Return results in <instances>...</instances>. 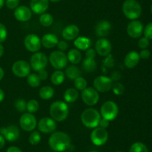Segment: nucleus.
<instances>
[{
	"instance_id": "nucleus-15",
	"label": "nucleus",
	"mask_w": 152,
	"mask_h": 152,
	"mask_svg": "<svg viewBox=\"0 0 152 152\" xmlns=\"http://www.w3.org/2000/svg\"><path fill=\"white\" fill-rule=\"evenodd\" d=\"M112 50V46L108 40L105 38H101L96 42L95 51L98 55L102 57H106L110 55Z\"/></svg>"
},
{
	"instance_id": "nucleus-25",
	"label": "nucleus",
	"mask_w": 152,
	"mask_h": 152,
	"mask_svg": "<svg viewBox=\"0 0 152 152\" xmlns=\"http://www.w3.org/2000/svg\"><path fill=\"white\" fill-rule=\"evenodd\" d=\"M67 58L72 64H78L82 61V54L78 49H72L68 52Z\"/></svg>"
},
{
	"instance_id": "nucleus-53",
	"label": "nucleus",
	"mask_w": 152,
	"mask_h": 152,
	"mask_svg": "<svg viewBox=\"0 0 152 152\" xmlns=\"http://www.w3.org/2000/svg\"><path fill=\"white\" fill-rule=\"evenodd\" d=\"M4 72L3 70V69L1 67H0V80H2V78L4 77Z\"/></svg>"
},
{
	"instance_id": "nucleus-12",
	"label": "nucleus",
	"mask_w": 152,
	"mask_h": 152,
	"mask_svg": "<svg viewBox=\"0 0 152 152\" xmlns=\"http://www.w3.org/2000/svg\"><path fill=\"white\" fill-rule=\"evenodd\" d=\"M19 125L25 131H33L37 125V121L33 113H25L19 119Z\"/></svg>"
},
{
	"instance_id": "nucleus-36",
	"label": "nucleus",
	"mask_w": 152,
	"mask_h": 152,
	"mask_svg": "<svg viewBox=\"0 0 152 152\" xmlns=\"http://www.w3.org/2000/svg\"><path fill=\"white\" fill-rule=\"evenodd\" d=\"M39 108V102L35 99H31L28 102H27V110L30 113H35L38 111Z\"/></svg>"
},
{
	"instance_id": "nucleus-60",
	"label": "nucleus",
	"mask_w": 152,
	"mask_h": 152,
	"mask_svg": "<svg viewBox=\"0 0 152 152\" xmlns=\"http://www.w3.org/2000/svg\"><path fill=\"white\" fill-rule=\"evenodd\" d=\"M151 1H152V0H151Z\"/></svg>"
},
{
	"instance_id": "nucleus-45",
	"label": "nucleus",
	"mask_w": 152,
	"mask_h": 152,
	"mask_svg": "<svg viewBox=\"0 0 152 152\" xmlns=\"http://www.w3.org/2000/svg\"><path fill=\"white\" fill-rule=\"evenodd\" d=\"M96 56V52L95 49L89 48L86 51V58H91V59H94Z\"/></svg>"
},
{
	"instance_id": "nucleus-13",
	"label": "nucleus",
	"mask_w": 152,
	"mask_h": 152,
	"mask_svg": "<svg viewBox=\"0 0 152 152\" xmlns=\"http://www.w3.org/2000/svg\"><path fill=\"white\" fill-rule=\"evenodd\" d=\"M24 45L27 50L35 53V52H39L41 49V39L37 34H30L25 37Z\"/></svg>"
},
{
	"instance_id": "nucleus-54",
	"label": "nucleus",
	"mask_w": 152,
	"mask_h": 152,
	"mask_svg": "<svg viewBox=\"0 0 152 152\" xmlns=\"http://www.w3.org/2000/svg\"><path fill=\"white\" fill-rule=\"evenodd\" d=\"M4 47H3L2 45L0 43V58L2 57V55H4Z\"/></svg>"
},
{
	"instance_id": "nucleus-49",
	"label": "nucleus",
	"mask_w": 152,
	"mask_h": 152,
	"mask_svg": "<svg viewBox=\"0 0 152 152\" xmlns=\"http://www.w3.org/2000/svg\"><path fill=\"white\" fill-rule=\"evenodd\" d=\"M99 126L100 127V128L106 129V128L109 126V121L107 120V119H103V118H101L100 121H99Z\"/></svg>"
},
{
	"instance_id": "nucleus-3",
	"label": "nucleus",
	"mask_w": 152,
	"mask_h": 152,
	"mask_svg": "<svg viewBox=\"0 0 152 152\" xmlns=\"http://www.w3.org/2000/svg\"><path fill=\"white\" fill-rule=\"evenodd\" d=\"M101 115L98 110L94 108H87L82 113V123L88 128H95L99 126Z\"/></svg>"
},
{
	"instance_id": "nucleus-31",
	"label": "nucleus",
	"mask_w": 152,
	"mask_h": 152,
	"mask_svg": "<svg viewBox=\"0 0 152 152\" xmlns=\"http://www.w3.org/2000/svg\"><path fill=\"white\" fill-rule=\"evenodd\" d=\"M39 22L42 25L45 27L50 26L53 22V16L48 13H42L39 17Z\"/></svg>"
},
{
	"instance_id": "nucleus-9",
	"label": "nucleus",
	"mask_w": 152,
	"mask_h": 152,
	"mask_svg": "<svg viewBox=\"0 0 152 152\" xmlns=\"http://www.w3.org/2000/svg\"><path fill=\"white\" fill-rule=\"evenodd\" d=\"M94 88L97 92H105L111 90L113 85V80L111 77L104 75L97 76L93 82Z\"/></svg>"
},
{
	"instance_id": "nucleus-18",
	"label": "nucleus",
	"mask_w": 152,
	"mask_h": 152,
	"mask_svg": "<svg viewBox=\"0 0 152 152\" xmlns=\"http://www.w3.org/2000/svg\"><path fill=\"white\" fill-rule=\"evenodd\" d=\"M32 13L31 8L25 5L18 6L14 10V17L19 22H28L32 17Z\"/></svg>"
},
{
	"instance_id": "nucleus-34",
	"label": "nucleus",
	"mask_w": 152,
	"mask_h": 152,
	"mask_svg": "<svg viewBox=\"0 0 152 152\" xmlns=\"http://www.w3.org/2000/svg\"><path fill=\"white\" fill-rule=\"evenodd\" d=\"M74 86H75V89H78V90L83 91V89H85L87 87L88 82L84 77L80 76V77H77V78L74 80Z\"/></svg>"
},
{
	"instance_id": "nucleus-37",
	"label": "nucleus",
	"mask_w": 152,
	"mask_h": 152,
	"mask_svg": "<svg viewBox=\"0 0 152 152\" xmlns=\"http://www.w3.org/2000/svg\"><path fill=\"white\" fill-rule=\"evenodd\" d=\"M111 89H112L113 92H114L116 95H123L125 92L124 85L117 81L115 82V83H113Z\"/></svg>"
},
{
	"instance_id": "nucleus-39",
	"label": "nucleus",
	"mask_w": 152,
	"mask_h": 152,
	"mask_svg": "<svg viewBox=\"0 0 152 152\" xmlns=\"http://www.w3.org/2000/svg\"><path fill=\"white\" fill-rule=\"evenodd\" d=\"M103 65L108 68H113L115 66V60L111 54L105 57L103 61Z\"/></svg>"
},
{
	"instance_id": "nucleus-42",
	"label": "nucleus",
	"mask_w": 152,
	"mask_h": 152,
	"mask_svg": "<svg viewBox=\"0 0 152 152\" xmlns=\"http://www.w3.org/2000/svg\"><path fill=\"white\" fill-rule=\"evenodd\" d=\"M149 44H150L149 40L145 37L140 38L139 40V41H138V46L142 49H147V48L149 46Z\"/></svg>"
},
{
	"instance_id": "nucleus-14",
	"label": "nucleus",
	"mask_w": 152,
	"mask_h": 152,
	"mask_svg": "<svg viewBox=\"0 0 152 152\" xmlns=\"http://www.w3.org/2000/svg\"><path fill=\"white\" fill-rule=\"evenodd\" d=\"M37 127L40 132L43 134L53 133L56 129V122L51 117H43L37 123Z\"/></svg>"
},
{
	"instance_id": "nucleus-35",
	"label": "nucleus",
	"mask_w": 152,
	"mask_h": 152,
	"mask_svg": "<svg viewBox=\"0 0 152 152\" xmlns=\"http://www.w3.org/2000/svg\"><path fill=\"white\" fill-rule=\"evenodd\" d=\"M41 134L39 131H33L31 134L29 136V142L31 143L32 145H37L41 141Z\"/></svg>"
},
{
	"instance_id": "nucleus-38",
	"label": "nucleus",
	"mask_w": 152,
	"mask_h": 152,
	"mask_svg": "<svg viewBox=\"0 0 152 152\" xmlns=\"http://www.w3.org/2000/svg\"><path fill=\"white\" fill-rule=\"evenodd\" d=\"M15 107L20 113H24L27 110V102L25 99L19 98L15 102Z\"/></svg>"
},
{
	"instance_id": "nucleus-40",
	"label": "nucleus",
	"mask_w": 152,
	"mask_h": 152,
	"mask_svg": "<svg viewBox=\"0 0 152 152\" xmlns=\"http://www.w3.org/2000/svg\"><path fill=\"white\" fill-rule=\"evenodd\" d=\"M7 36V31L5 25L0 22V43L5 41Z\"/></svg>"
},
{
	"instance_id": "nucleus-1",
	"label": "nucleus",
	"mask_w": 152,
	"mask_h": 152,
	"mask_svg": "<svg viewBox=\"0 0 152 152\" xmlns=\"http://www.w3.org/2000/svg\"><path fill=\"white\" fill-rule=\"evenodd\" d=\"M48 144L52 150L57 152H62L68 149L71 146V138L65 133L56 131L52 133L48 139Z\"/></svg>"
},
{
	"instance_id": "nucleus-30",
	"label": "nucleus",
	"mask_w": 152,
	"mask_h": 152,
	"mask_svg": "<svg viewBox=\"0 0 152 152\" xmlns=\"http://www.w3.org/2000/svg\"><path fill=\"white\" fill-rule=\"evenodd\" d=\"M83 67L84 70L87 72H92L96 69L97 64H96L95 59H91V58H86L83 61Z\"/></svg>"
},
{
	"instance_id": "nucleus-20",
	"label": "nucleus",
	"mask_w": 152,
	"mask_h": 152,
	"mask_svg": "<svg viewBox=\"0 0 152 152\" xmlns=\"http://www.w3.org/2000/svg\"><path fill=\"white\" fill-rule=\"evenodd\" d=\"M111 31V24L108 20H101L96 25L95 32L97 37L105 38Z\"/></svg>"
},
{
	"instance_id": "nucleus-28",
	"label": "nucleus",
	"mask_w": 152,
	"mask_h": 152,
	"mask_svg": "<svg viewBox=\"0 0 152 152\" xmlns=\"http://www.w3.org/2000/svg\"><path fill=\"white\" fill-rule=\"evenodd\" d=\"M65 75L68 79L74 80L77 77H80L81 75V71L77 66L74 65H71L66 69Z\"/></svg>"
},
{
	"instance_id": "nucleus-7",
	"label": "nucleus",
	"mask_w": 152,
	"mask_h": 152,
	"mask_svg": "<svg viewBox=\"0 0 152 152\" xmlns=\"http://www.w3.org/2000/svg\"><path fill=\"white\" fill-rule=\"evenodd\" d=\"M31 67L36 72L44 69L48 65V58L42 52H35L33 54L30 61Z\"/></svg>"
},
{
	"instance_id": "nucleus-58",
	"label": "nucleus",
	"mask_w": 152,
	"mask_h": 152,
	"mask_svg": "<svg viewBox=\"0 0 152 152\" xmlns=\"http://www.w3.org/2000/svg\"><path fill=\"white\" fill-rule=\"evenodd\" d=\"M91 152H97V151H91Z\"/></svg>"
},
{
	"instance_id": "nucleus-26",
	"label": "nucleus",
	"mask_w": 152,
	"mask_h": 152,
	"mask_svg": "<svg viewBox=\"0 0 152 152\" xmlns=\"http://www.w3.org/2000/svg\"><path fill=\"white\" fill-rule=\"evenodd\" d=\"M79 98L78 90L75 88H68L64 93V99L68 103H73Z\"/></svg>"
},
{
	"instance_id": "nucleus-48",
	"label": "nucleus",
	"mask_w": 152,
	"mask_h": 152,
	"mask_svg": "<svg viewBox=\"0 0 152 152\" xmlns=\"http://www.w3.org/2000/svg\"><path fill=\"white\" fill-rule=\"evenodd\" d=\"M120 77H121V75H120V72L118 71H114L111 73V80H113V82H117L120 79Z\"/></svg>"
},
{
	"instance_id": "nucleus-32",
	"label": "nucleus",
	"mask_w": 152,
	"mask_h": 152,
	"mask_svg": "<svg viewBox=\"0 0 152 152\" xmlns=\"http://www.w3.org/2000/svg\"><path fill=\"white\" fill-rule=\"evenodd\" d=\"M27 82L28 84L31 86V87H38L41 83V80L37 74H30L27 77Z\"/></svg>"
},
{
	"instance_id": "nucleus-2",
	"label": "nucleus",
	"mask_w": 152,
	"mask_h": 152,
	"mask_svg": "<svg viewBox=\"0 0 152 152\" xmlns=\"http://www.w3.org/2000/svg\"><path fill=\"white\" fill-rule=\"evenodd\" d=\"M50 117L56 122H62L68 118L69 108L68 104L62 101H56L52 103L49 109Z\"/></svg>"
},
{
	"instance_id": "nucleus-46",
	"label": "nucleus",
	"mask_w": 152,
	"mask_h": 152,
	"mask_svg": "<svg viewBox=\"0 0 152 152\" xmlns=\"http://www.w3.org/2000/svg\"><path fill=\"white\" fill-rule=\"evenodd\" d=\"M140 58H142L143 60H147L151 55V53H150V51L148 50L147 49H142V51L140 52V53L139 54Z\"/></svg>"
},
{
	"instance_id": "nucleus-55",
	"label": "nucleus",
	"mask_w": 152,
	"mask_h": 152,
	"mask_svg": "<svg viewBox=\"0 0 152 152\" xmlns=\"http://www.w3.org/2000/svg\"><path fill=\"white\" fill-rule=\"evenodd\" d=\"M4 0H0V9H1V7L4 6Z\"/></svg>"
},
{
	"instance_id": "nucleus-4",
	"label": "nucleus",
	"mask_w": 152,
	"mask_h": 152,
	"mask_svg": "<svg viewBox=\"0 0 152 152\" xmlns=\"http://www.w3.org/2000/svg\"><path fill=\"white\" fill-rule=\"evenodd\" d=\"M123 12L127 19L136 20L142 13V7L137 0H126L123 4Z\"/></svg>"
},
{
	"instance_id": "nucleus-27",
	"label": "nucleus",
	"mask_w": 152,
	"mask_h": 152,
	"mask_svg": "<svg viewBox=\"0 0 152 152\" xmlns=\"http://www.w3.org/2000/svg\"><path fill=\"white\" fill-rule=\"evenodd\" d=\"M55 91L52 86H45L39 89V95L40 98L43 100L50 99L54 95Z\"/></svg>"
},
{
	"instance_id": "nucleus-29",
	"label": "nucleus",
	"mask_w": 152,
	"mask_h": 152,
	"mask_svg": "<svg viewBox=\"0 0 152 152\" xmlns=\"http://www.w3.org/2000/svg\"><path fill=\"white\" fill-rule=\"evenodd\" d=\"M65 78V75L61 70H56L52 74L51 77H50V80H51L52 83L56 86H59V85L62 84L64 82Z\"/></svg>"
},
{
	"instance_id": "nucleus-5",
	"label": "nucleus",
	"mask_w": 152,
	"mask_h": 152,
	"mask_svg": "<svg viewBox=\"0 0 152 152\" xmlns=\"http://www.w3.org/2000/svg\"><path fill=\"white\" fill-rule=\"evenodd\" d=\"M119 113V107L113 101H105L100 108V115L102 118L108 121H113L117 118Z\"/></svg>"
},
{
	"instance_id": "nucleus-21",
	"label": "nucleus",
	"mask_w": 152,
	"mask_h": 152,
	"mask_svg": "<svg viewBox=\"0 0 152 152\" xmlns=\"http://www.w3.org/2000/svg\"><path fill=\"white\" fill-rule=\"evenodd\" d=\"M80 34V28L76 25H69L65 27L62 33V37L65 40H75Z\"/></svg>"
},
{
	"instance_id": "nucleus-56",
	"label": "nucleus",
	"mask_w": 152,
	"mask_h": 152,
	"mask_svg": "<svg viewBox=\"0 0 152 152\" xmlns=\"http://www.w3.org/2000/svg\"><path fill=\"white\" fill-rule=\"evenodd\" d=\"M48 1H51V2H54V3H56V2H58V1H61V0H48Z\"/></svg>"
},
{
	"instance_id": "nucleus-16",
	"label": "nucleus",
	"mask_w": 152,
	"mask_h": 152,
	"mask_svg": "<svg viewBox=\"0 0 152 152\" xmlns=\"http://www.w3.org/2000/svg\"><path fill=\"white\" fill-rule=\"evenodd\" d=\"M0 134L4 137L5 140L8 142H14L18 139L19 137V129L16 125H10L6 128H0Z\"/></svg>"
},
{
	"instance_id": "nucleus-44",
	"label": "nucleus",
	"mask_w": 152,
	"mask_h": 152,
	"mask_svg": "<svg viewBox=\"0 0 152 152\" xmlns=\"http://www.w3.org/2000/svg\"><path fill=\"white\" fill-rule=\"evenodd\" d=\"M56 46H57L58 49H59V51L65 52V51H66L67 49H68V44L67 43L66 41H65V40H59V41L58 42Z\"/></svg>"
},
{
	"instance_id": "nucleus-47",
	"label": "nucleus",
	"mask_w": 152,
	"mask_h": 152,
	"mask_svg": "<svg viewBox=\"0 0 152 152\" xmlns=\"http://www.w3.org/2000/svg\"><path fill=\"white\" fill-rule=\"evenodd\" d=\"M38 76L39 77V79L41 80H45L48 78V72L46 71L45 69H42L40 71L38 72Z\"/></svg>"
},
{
	"instance_id": "nucleus-57",
	"label": "nucleus",
	"mask_w": 152,
	"mask_h": 152,
	"mask_svg": "<svg viewBox=\"0 0 152 152\" xmlns=\"http://www.w3.org/2000/svg\"><path fill=\"white\" fill-rule=\"evenodd\" d=\"M151 13H152V5H151Z\"/></svg>"
},
{
	"instance_id": "nucleus-22",
	"label": "nucleus",
	"mask_w": 152,
	"mask_h": 152,
	"mask_svg": "<svg viewBox=\"0 0 152 152\" xmlns=\"http://www.w3.org/2000/svg\"><path fill=\"white\" fill-rule=\"evenodd\" d=\"M140 58L139 53L136 51H132V52H129L125 57L124 64L129 69L134 68L140 62Z\"/></svg>"
},
{
	"instance_id": "nucleus-24",
	"label": "nucleus",
	"mask_w": 152,
	"mask_h": 152,
	"mask_svg": "<svg viewBox=\"0 0 152 152\" xmlns=\"http://www.w3.org/2000/svg\"><path fill=\"white\" fill-rule=\"evenodd\" d=\"M74 44L79 50L86 51L91 46V41L86 37H79L75 39Z\"/></svg>"
},
{
	"instance_id": "nucleus-33",
	"label": "nucleus",
	"mask_w": 152,
	"mask_h": 152,
	"mask_svg": "<svg viewBox=\"0 0 152 152\" xmlns=\"http://www.w3.org/2000/svg\"><path fill=\"white\" fill-rule=\"evenodd\" d=\"M129 152H148V148L140 142H137L131 146Z\"/></svg>"
},
{
	"instance_id": "nucleus-59",
	"label": "nucleus",
	"mask_w": 152,
	"mask_h": 152,
	"mask_svg": "<svg viewBox=\"0 0 152 152\" xmlns=\"http://www.w3.org/2000/svg\"><path fill=\"white\" fill-rule=\"evenodd\" d=\"M117 152H122V151H117Z\"/></svg>"
},
{
	"instance_id": "nucleus-51",
	"label": "nucleus",
	"mask_w": 152,
	"mask_h": 152,
	"mask_svg": "<svg viewBox=\"0 0 152 152\" xmlns=\"http://www.w3.org/2000/svg\"><path fill=\"white\" fill-rule=\"evenodd\" d=\"M4 145H5V139L2 135L0 134V149L3 148Z\"/></svg>"
},
{
	"instance_id": "nucleus-8",
	"label": "nucleus",
	"mask_w": 152,
	"mask_h": 152,
	"mask_svg": "<svg viewBox=\"0 0 152 152\" xmlns=\"http://www.w3.org/2000/svg\"><path fill=\"white\" fill-rule=\"evenodd\" d=\"M108 139V133L105 128L96 127L91 134V140L92 143L96 146H101L107 142Z\"/></svg>"
},
{
	"instance_id": "nucleus-17",
	"label": "nucleus",
	"mask_w": 152,
	"mask_h": 152,
	"mask_svg": "<svg viewBox=\"0 0 152 152\" xmlns=\"http://www.w3.org/2000/svg\"><path fill=\"white\" fill-rule=\"evenodd\" d=\"M143 25L138 20H132L127 25V33L132 38H138L143 32Z\"/></svg>"
},
{
	"instance_id": "nucleus-6",
	"label": "nucleus",
	"mask_w": 152,
	"mask_h": 152,
	"mask_svg": "<svg viewBox=\"0 0 152 152\" xmlns=\"http://www.w3.org/2000/svg\"><path fill=\"white\" fill-rule=\"evenodd\" d=\"M49 61L52 66L56 69H62L67 66L68 62V58L65 53L62 51H54L50 53Z\"/></svg>"
},
{
	"instance_id": "nucleus-52",
	"label": "nucleus",
	"mask_w": 152,
	"mask_h": 152,
	"mask_svg": "<svg viewBox=\"0 0 152 152\" xmlns=\"http://www.w3.org/2000/svg\"><path fill=\"white\" fill-rule=\"evenodd\" d=\"M4 98V92L2 89L0 88V103L2 102Z\"/></svg>"
},
{
	"instance_id": "nucleus-10",
	"label": "nucleus",
	"mask_w": 152,
	"mask_h": 152,
	"mask_svg": "<svg viewBox=\"0 0 152 152\" xmlns=\"http://www.w3.org/2000/svg\"><path fill=\"white\" fill-rule=\"evenodd\" d=\"M31 65L25 61H17L12 66V72L18 77H28L31 74Z\"/></svg>"
},
{
	"instance_id": "nucleus-43",
	"label": "nucleus",
	"mask_w": 152,
	"mask_h": 152,
	"mask_svg": "<svg viewBox=\"0 0 152 152\" xmlns=\"http://www.w3.org/2000/svg\"><path fill=\"white\" fill-rule=\"evenodd\" d=\"M143 31L145 37L148 38V40H152V22H150L145 26Z\"/></svg>"
},
{
	"instance_id": "nucleus-41",
	"label": "nucleus",
	"mask_w": 152,
	"mask_h": 152,
	"mask_svg": "<svg viewBox=\"0 0 152 152\" xmlns=\"http://www.w3.org/2000/svg\"><path fill=\"white\" fill-rule=\"evenodd\" d=\"M20 0H5V4L7 8L10 10H15L19 6Z\"/></svg>"
},
{
	"instance_id": "nucleus-19",
	"label": "nucleus",
	"mask_w": 152,
	"mask_h": 152,
	"mask_svg": "<svg viewBox=\"0 0 152 152\" xmlns=\"http://www.w3.org/2000/svg\"><path fill=\"white\" fill-rule=\"evenodd\" d=\"M49 7L48 0H31L30 7L31 11L36 14H42L45 13Z\"/></svg>"
},
{
	"instance_id": "nucleus-23",
	"label": "nucleus",
	"mask_w": 152,
	"mask_h": 152,
	"mask_svg": "<svg viewBox=\"0 0 152 152\" xmlns=\"http://www.w3.org/2000/svg\"><path fill=\"white\" fill-rule=\"evenodd\" d=\"M59 40L58 37L53 34H46L42 37L41 43L42 45L46 49H53L56 46Z\"/></svg>"
},
{
	"instance_id": "nucleus-11",
	"label": "nucleus",
	"mask_w": 152,
	"mask_h": 152,
	"mask_svg": "<svg viewBox=\"0 0 152 152\" xmlns=\"http://www.w3.org/2000/svg\"><path fill=\"white\" fill-rule=\"evenodd\" d=\"M82 99L83 102L88 106H94L99 101V92L93 87H86L82 92Z\"/></svg>"
},
{
	"instance_id": "nucleus-50",
	"label": "nucleus",
	"mask_w": 152,
	"mask_h": 152,
	"mask_svg": "<svg viewBox=\"0 0 152 152\" xmlns=\"http://www.w3.org/2000/svg\"><path fill=\"white\" fill-rule=\"evenodd\" d=\"M6 152H22V151L19 148L16 147V146H11L7 148Z\"/></svg>"
}]
</instances>
